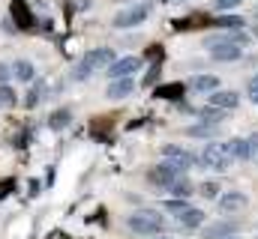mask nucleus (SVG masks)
Returning <instances> with one entry per match:
<instances>
[{"label":"nucleus","mask_w":258,"mask_h":239,"mask_svg":"<svg viewBox=\"0 0 258 239\" xmlns=\"http://www.w3.org/2000/svg\"><path fill=\"white\" fill-rule=\"evenodd\" d=\"M111 63H114V51L111 48H93V51H87L84 57L78 60V66L72 69V78L84 81V78H90L93 72H99V69H105Z\"/></svg>","instance_id":"1"},{"label":"nucleus","mask_w":258,"mask_h":239,"mask_svg":"<svg viewBox=\"0 0 258 239\" xmlns=\"http://www.w3.org/2000/svg\"><path fill=\"white\" fill-rule=\"evenodd\" d=\"M126 227L132 233H141V236H162V230H165V218L159 215V212H153V209H141V212H135V215H129L126 218Z\"/></svg>","instance_id":"2"},{"label":"nucleus","mask_w":258,"mask_h":239,"mask_svg":"<svg viewBox=\"0 0 258 239\" xmlns=\"http://www.w3.org/2000/svg\"><path fill=\"white\" fill-rule=\"evenodd\" d=\"M198 165L201 168H210V171H228L231 168V156H228V147L225 144H207L198 156Z\"/></svg>","instance_id":"3"},{"label":"nucleus","mask_w":258,"mask_h":239,"mask_svg":"<svg viewBox=\"0 0 258 239\" xmlns=\"http://www.w3.org/2000/svg\"><path fill=\"white\" fill-rule=\"evenodd\" d=\"M147 15H150V3H135V6H129V9H123V12L114 15V27H117V30L138 27V24L147 21Z\"/></svg>","instance_id":"4"},{"label":"nucleus","mask_w":258,"mask_h":239,"mask_svg":"<svg viewBox=\"0 0 258 239\" xmlns=\"http://www.w3.org/2000/svg\"><path fill=\"white\" fill-rule=\"evenodd\" d=\"M180 177H186V174H183L180 168H174L171 162H162V165H156V168H153V171L147 174V179H150L153 185H162V188L174 185V182H177Z\"/></svg>","instance_id":"5"},{"label":"nucleus","mask_w":258,"mask_h":239,"mask_svg":"<svg viewBox=\"0 0 258 239\" xmlns=\"http://www.w3.org/2000/svg\"><path fill=\"white\" fill-rule=\"evenodd\" d=\"M162 156H165V162H171L174 168H180L183 174L198 165V156H192L189 150H183V147H174V144H168V147H162Z\"/></svg>","instance_id":"6"},{"label":"nucleus","mask_w":258,"mask_h":239,"mask_svg":"<svg viewBox=\"0 0 258 239\" xmlns=\"http://www.w3.org/2000/svg\"><path fill=\"white\" fill-rule=\"evenodd\" d=\"M141 66H144V60L141 57H120V60H114V63L108 66L105 75H108L111 81H120V78H132Z\"/></svg>","instance_id":"7"},{"label":"nucleus","mask_w":258,"mask_h":239,"mask_svg":"<svg viewBox=\"0 0 258 239\" xmlns=\"http://www.w3.org/2000/svg\"><path fill=\"white\" fill-rule=\"evenodd\" d=\"M207 48H210V57L216 63H234V60L243 57V45H234V42H216Z\"/></svg>","instance_id":"8"},{"label":"nucleus","mask_w":258,"mask_h":239,"mask_svg":"<svg viewBox=\"0 0 258 239\" xmlns=\"http://www.w3.org/2000/svg\"><path fill=\"white\" fill-rule=\"evenodd\" d=\"M237 230H240V221H216L201 233V239H231Z\"/></svg>","instance_id":"9"},{"label":"nucleus","mask_w":258,"mask_h":239,"mask_svg":"<svg viewBox=\"0 0 258 239\" xmlns=\"http://www.w3.org/2000/svg\"><path fill=\"white\" fill-rule=\"evenodd\" d=\"M246 194H240V191H228V194H222L219 197V209L225 212V215H234V212H243L246 209Z\"/></svg>","instance_id":"10"},{"label":"nucleus","mask_w":258,"mask_h":239,"mask_svg":"<svg viewBox=\"0 0 258 239\" xmlns=\"http://www.w3.org/2000/svg\"><path fill=\"white\" fill-rule=\"evenodd\" d=\"M237 102H240V96L234 90H216V93H210V105L219 108V111H231V108H237Z\"/></svg>","instance_id":"11"},{"label":"nucleus","mask_w":258,"mask_h":239,"mask_svg":"<svg viewBox=\"0 0 258 239\" xmlns=\"http://www.w3.org/2000/svg\"><path fill=\"white\" fill-rule=\"evenodd\" d=\"M204 218H207V215H204V209H195V206H189L183 215H177V221H180V227H183V230H198V227L204 224Z\"/></svg>","instance_id":"12"},{"label":"nucleus","mask_w":258,"mask_h":239,"mask_svg":"<svg viewBox=\"0 0 258 239\" xmlns=\"http://www.w3.org/2000/svg\"><path fill=\"white\" fill-rule=\"evenodd\" d=\"M132 90H135V81H132V78L111 81V84H108V99H126V96H132Z\"/></svg>","instance_id":"13"},{"label":"nucleus","mask_w":258,"mask_h":239,"mask_svg":"<svg viewBox=\"0 0 258 239\" xmlns=\"http://www.w3.org/2000/svg\"><path fill=\"white\" fill-rule=\"evenodd\" d=\"M189 87L198 90V93H216L219 90V78L216 75H195L192 81H189Z\"/></svg>","instance_id":"14"},{"label":"nucleus","mask_w":258,"mask_h":239,"mask_svg":"<svg viewBox=\"0 0 258 239\" xmlns=\"http://www.w3.org/2000/svg\"><path fill=\"white\" fill-rule=\"evenodd\" d=\"M12 75H15L18 81L30 84V81L36 78V69H33V63H30V60H15V63H12Z\"/></svg>","instance_id":"15"},{"label":"nucleus","mask_w":258,"mask_h":239,"mask_svg":"<svg viewBox=\"0 0 258 239\" xmlns=\"http://www.w3.org/2000/svg\"><path fill=\"white\" fill-rule=\"evenodd\" d=\"M225 147H228V156H231V159H240V162L249 159V141H246V138H231Z\"/></svg>","instance_id":"16"},{"label":"nucleus","mask_w":258,"mask_h":239,"mask_svg":"<svg viewBox=\"0 0 258 239\" xmlns=\"http://www.w3.org/2000/svg\"><path fill=\"white\" fill-rule=\"evenodd\" d=\"M243 24H246V21H243L240 15H222V18H216V21H213V27H219V30H231V33H234V30H240Z\"/></svg>","instance_id":"17"},{"label":"nucleus","mask_w":258,"mask_h":239,"mask_svg":"<svg viewBox=\"0 0 258 239\" xmlns=\"http://www.w3.org/2000/svg\"><path fill=\"white\" fill-rule=\"evenodd\" d=\"M72 123V111L69 108H60V111H54L51 117H48V126L54 129V132H60V129H66Z\"/></svg>","instance_id":"18"},{"label":"nucleus","mask_w":258,"mask_h":239,"mask_svg":"<svg viewBox=\"0 0 258 239\" xmlns=\"http://www.w3.org/2000/svg\"><path fill=\"white\" fill-rule=\"evenodd\" d=\"M168 191H171L177 200H186V197L192 194V182H189L186 177H180L177 182H174V185H168Z\"/></svg>","instance_id":"19"},{"label":"nucleus","mask_w":258,"mask_h":239,"mask_svg":"<svg viewBox=\"0 0 258 239\" xmlns=\"http://www.w3.org/2000/svg\"><path fill=\"white\" fill-rule=\"evenodd\" d=\"M198 117H201V123H210V126H216V123H222V120H225V111H219V108L207 105V108H201V111H198Z\"/></svg>","instance_id":"20"},{"label":"nucleus","mask_w":258,"mask_h":239,"mask_svg":"<svg viewBox=\"0 0 258 239\" xmlns=\"http://www.w3.org/2000/svg\"><path fill=\"white\" fill-rule=\"evenodd\" d=\"M186 135H189V138H210V135H216V126L198 123V126H189V129H186Z\"/></svg>","instance_id":"21"},{"label":"nucleus","mask_w":258,"mask_h":239,"mask_svg":"<svg viewBox=\"0 0 258 239\" xmlns=\"http://www.w3.org/2000/svg\"><path fill=\"white\" fill-rule=\"evenodd\" d=\"M180 93H183V84H168V87H159V90H156L159 99H177Z\"/></svg>","instance_id":"22"},{"label":"nucleus","mask_w":258,"mask_h":239,"mask_svg":"<svg viewBox=\"0 0 258 239\" xmlns=\"http://www.w3.org/2000/svg\"><path fill=\"white\" fill-rule=\"evenodd\" d=\"M12 12H15V18H21V27H30V12H27L24 0H15L12 3Z\"/></svg>","instance_id":"23"},{"label":"nucleus","mask_w":258,"mask_h":239,"mask_svg":"<svg viewBox=\"0 0 258 239\" xmlns=\"http://www.w3.org/2000/svg\"><path fill=\"white\" fill-rule=\"evenodd\" d=\"M165 209H168V212H174V215H183V212L189 209V203H186V200L171 197V200H165Z\"/></svg>","instance_id":"24"},{"label":"nucleus","mask_w":258,"mask_h":239,"mask_svg":"<svg viewBox=\"0 0 258 239\" xmlns=\"http://www.w3.org/2000/svg\"><path fill=\"white\" fill-rule=\"evenodd\" d=\"M42 90H45V84H36L30 93H27V99H24V105L27 108H33V105H39V99H42Z\"/></svg>","instance_id":"25"},{"label":"nucleus","mask_w":258,"mask_h":239,"mask_svg":"<svg viewBox=\"0 0 258 239\" xmlns=\"http://www.w3.org/2000/svg\"><path fill=\"white\" fill-rule=\"evenodd\" d=\"M9 105H15V93H12V87H0V108H9Z\"/></svg>","instance_id":"26"},{"label":"nucleus","mask_w":258,"mask_h":239,"mask_svg":"<svg viewBox=\"0 0 258 239\" xmlns=\"http://www.w3.org/2000/svg\"><path fill=\"white\" fill-rule=\"evenodd\" d=\"M198 191H201L204 197H216V194H219V185H216V182H201Z\"/></svg>","instance_id":"27"},{"label":"nucleus","mask_w":258,"mask_h":239,"mask_svg":"<svg viewBox=\"0 0 258 239\" xmlns=\"http://www.w3.org/2000/svg\"><path fill=\"white\" fill-rule=\"evenodd\" d=\"M246 96H249V102H255L258 105V75L255 78H249V84H246Z\"/></svg>","instance_id":"28"},{"label":"nucleus","mask_w":258,"mask_h":239,"mask_svg":"<svg viewBox=\"0 0 258 239\" xmlns=\"http://www.w3.org/2000/svg\"><path fill=\"white\" fill-rule=\"evenodd\" d=\"M243 0H213V6L219 9V12H228V9H234V6H240Z\"/></svg>","instance_id":"29"},{"label":"nucleus","mask_w":258,"mask_h":239,"mask_svg":"<svg viewBox=\"0 0 258 239\" xmlns=\"http://www.w3.org/2000/svg\"><path fill=\"white\" fill-rule=\"evenodd\" d=\"M246 141H249V159L255 162V159H258V132H255V135H249Z\"/></svg>","instance_id":"30"},{"label":"nucleus","mask_w":258,"mask_h":239,"mask_svg":"<svg viewBox=\"0 0 258 239\" xmlns=\"http://www.w3.org/2000/svg\"><path fill=\"white\" fill-rule=\"evenodd\" d=\"M9 78H12V66H6V63H0V87H3V84H6Z\"/></svg>","instance_id":"31"},{"label":"nucleus","mask_w":258,"mask_h":239,"mask_svg":"<svg viewBox=\"0 0 258 239\" xmlns=\"http://www.w3.org/2000/svg\"><path fill=\"white\" fill-rule=\"evenodd\" d=\"M12 185H15L12 179H3V182H0V200H3V197H6V194L12 191Z\"/></svg>","instance_id":"32"},{"label":"nucleus","mask_w":258,"mask_h":239,"mask_svg":"<svg viewBox=\"0 0 258 239\" xmlns=\"http://www.w3.org/2000/svg\"><path fill=\"white\" fill-rule=\"evenodd\" d=\"M156 78H159V66H153V69H150V75H147V78H144V84H153V81H156Z\"/></svg>","instance_id":"33"},{"label":"nucleus","mask_w":258,"mask_h":239,"mask_svg":"<svg viewBox=\"0 0 258 239\" xmlns=\"http://www.w3.org/2000/svg\"><path fill=\"white\" fill-rule=\"evenodd\" d=\"M168 3H183V0H168Z\"/></svg>","instance_id":"34"},{"label":"nucleus","mask_w":258,"mask_h":239,"mask_svg":"<svg viewBox=\"0 0 258 239\" xmlns=\"http://www.w3.org/2000/svg\"><path fill=\"white\" fill-rule=\"evenodd\" d=\"M153 239H171V236H153Z\"/></svg>","instance_id":"35"},{"label":"nucleus","mask_w":258,"mask_h":239,"mask_svg":"<svg viewBox=\"0 0 258 239\" xmlns=\"http://www.w3.org/2000/svg\"><path fill=\"white\" fill-rule=\"evenodd\" d=\"M255 36H258V30H255Z\"/></svg>","instance_id":"36"},{"label":"nucleus","mask_w":258,"mask_h":239,"mask_svg":"<svg viewBox=\"0 0 258 239\" xmlns=\"http://www.w3.org/2000/svg\"><path fill=\"white\" fill-rule=\"evenodd\" d=\"M231 239H237V236H231Z\"/></svg>","instance_id":"37"}]
</instances>
